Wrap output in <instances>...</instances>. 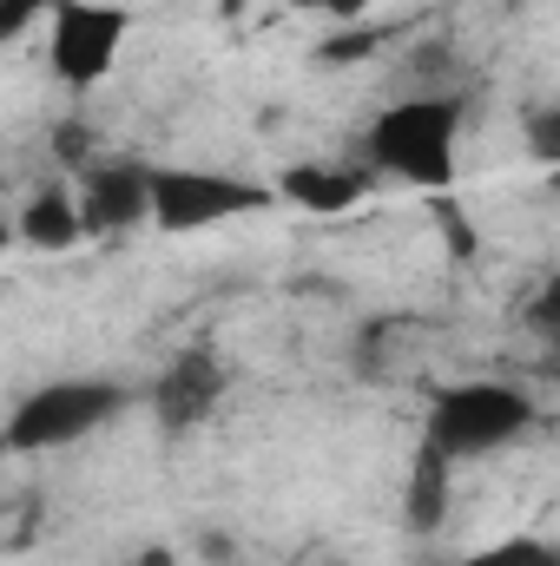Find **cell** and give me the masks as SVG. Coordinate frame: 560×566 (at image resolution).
<instances>
[{
	"instance_id": "1",
	"label": "cell",
	"mask_w": 560,
	"mask_h": 566,
	"mask_svg": "<svg viewBox=\"0 0 560 566\" xmlns=\"http://www.w3.org/2000/svg\"><path fill=\"white\" fill-rule=\"evenodd\" d=\"M363 151H370V165L383 178H403V185H422V191H448L455 185V151H462V106L448 93H409V99L376 113Z\"/></svg>"
},
{
	"instance_id": "2",
	"label": "cell",
	"mask_w": 560,
	"mask_h": 566,
	"mask_svg": "<svg viewBox=\"0 0 560 566\" xmlns=\"http://www.w3.org/2000/svg\"><path fill=\"white\" fill-rule=\"evenodd\" d=\"M535 422H541V409H535L528 389H515V382H455V389H435L422 448H435L442 461H481V454L515 448Z\"/></svg>"
},
{
	"instance_id": "3",
	"label": "cell",
	"mask_w": 560,
	"mask_h": 566,
	"mask_svg": "<svg viewBox=\"0 0 560 566\" xmlns=\"http://www.w3.org/2000/svg\"><path fill=\"white\" fill-rule=\"evenodd\" d=\"M120 409H126V389L113 376H60V382H40L13 402V416L0 422V448L7 454H53V448L100 434Z\"/></svg>"
},
{
	"instance_id": "4",
	"label": "cell",
	"mask_w": 560,
	"mask_h": 566,
	"mask_svg": "<svg viewBox=\"0 0 560 566\" xmlns=\"http://www.w3.org/2000/svg\"><path fill=\"white\" fill-rule=\"evenodd\" d=\"M145 191H152V224L185 238V231H211L225 218H251L271 211L265 185H245L231 171H205V165H145Z\"/></svg>"
},
{
	"instance_id": "5",
	"label": "cell",
	"mask_w": 560,
	"mask_h": 566,
	"mask_svg": "<svg viewBox=\"0 0 560 566\" xmlns=\"http://www.w3.org/2000/svg\"><path fill=\"white\" fill-rule=\"evenodd\" d=\"M126 33H133V13L120 0H60L46 13V66H53V80L73 86V93H93L120 66Z\"/></svg>"
},
{
	"instance_id": "6",
	"label": "cell",
	"mask_w": 560,
	"mask_h": 566,
	"mask_svg": "<svg viewBox=\"0 0 560 566\" xmlns=\"http://www.w3.org/2000/svg\"><path fill=\"white\" fill-rule=\"evenodd\" d=\"M73 211H80V238H126L152 224V191H145V165L133 158H93L73 178Z\"/></svg>"
},
{
	"instance_id": "7",
	"label": "cell",
	"mask_w": 560,
	"mask_h": 566,
	"mask_svg": "<svg viewBox=\"0 0 560 566\" xmlns=\"http://www.w3.org/2000/svg\"><path fill=\"white\" fill-rule=\"evenodd\" d=\"M225 389H231V376H225V363H218V349H178L172 363H165V376L152 382V416L165 434H191V428H205L218 416V402H225Z\"/></svg>"
},
{
	"instance_id": "8",
	"label": "cell",
	"mask_w": 560,
	"mask_h": 566,
	"mask_svg": "<svg viewBox=\"0 0 560 566\" xmlns=\"http://www.w3.org/2000/svg\"><path fill=\"white\" fill-rule=\"evenodd\" d=\"M13 238L33 244V251H73L80 244V211H73V185H40L20 218H13Z\"/></svg>"
},
{
	"instance_id": "9",
	"label": "cell",
	"mask_w": 560,
	"mask_h": 566,
	"mask_svg": "<svg viewBox=\"0 0 560 566\" xmlns=\"http://www.w3.org/2000/svg\"><path fill=\"white\" fill-rule=\"evenodd\" d=\"M363 191H370V171H356V165H297L283 178V198L303 211H350V205H363Z\"/></svg>"
},
{
	"instance_id": "10",
	"label": "cell",
	"mask_w": 560,
	"mask_h": 566,
	"mask_svg": "<svg viewBox=\"0 0 560 566\" xmlns=\"http://www.w3.org/2000/svg\"><path fill=\"white\" fill-rule=\"evenodd\" d=\"M448 481H455V461H442L435 448H422V454H416V474H409V527H416V534L442 527Z\"/></svg>"
},
{
	"instance_id": "11",
	"label": "cell",
	"mask_w": 560,
	"mask_h": 566,
	"mask_svg": "<svg viewBox=\"0 0 560 566\" xmlns=\"http://www.w3.org/2000/svg\"><path fill=\"white\" fill-rule=\"evenodd\" d=\"M448 566H560V554L548 541H535V534H508V541L475 547V554H462V560H448Z\"/></svg>"
},
{
	"instance_id": "12",
	"label": "cell",
	"mask_w": 560,
	"mask_h": 566,
	"mask_svg": "<svg viewBox=\"0 0 560 566\" xmlns=\"http://www.w3.org/2000/svg\"><path fill=\"white\" fill-rule=\"evenodd\" d=\"M60 0H0V46H13L33 20H46Z\"/></svg>"
},
{
	"instance_id": "13",
	"label": "cell",
	"mask_w": 560,
	"mask_h": 566,
	"mask_svg": "<svg viewBox=\"0 0 560 566\" xmlns=\"http://www.w3.org/2000/svg\"><path fill=\"white\" fill-rule=\"evenodd\" d=\"M303 13H317V20H330V27H356L376 0H297Z\"/></svg>"
},
{
	"instance_id": "14",
	"label": "cell",
	"mask_w": 560,
	"mask_h": 566,
	"mask_svg": "<svg viewBox=\"0 0 560 566\" xmlns=\"http://www.w3.org/2000/svg\"><path fill=\"white\" fill-rule=\"evenodd\" d=\"M0 244H13V224H0Z\"/></svg>"
}]
</instances>
